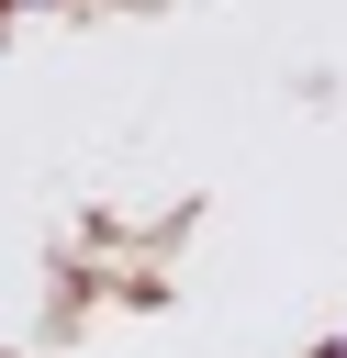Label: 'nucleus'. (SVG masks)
I'll use <instances>...</instances> for the list:
<instances>
[{"mask_svg":"<svg viewBox=\"0 0 347 358\" xmlns=\"http://www.w3.org/2000/svg\"><path fill=\"white\" fill-rule=\"evenodd\" d=\"M325 358H347V347H325Z\"/></svg>","mask_w":347,"mask_h":358,"instance_id":"obj_1","label":"nucleus"}]
</instances>
